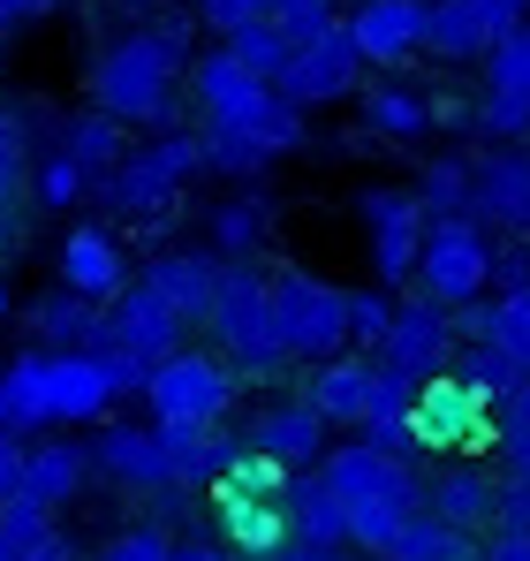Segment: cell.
<instances>
[{
    "instance_id": "obj_1",
    "label": "cell",
    "mask_w": 530,
    "mask_h": 561,
    "mask_svg": "<svg viewBox=\"0 0 530 561\" xmlns=\"http://www.w3.org/2000/svg\"><path fill=\"white\" fill-rule=\"evenodd\" d=\"M189 23H129L91 54V106L129 129H182L175 92L189 77Z\"/></svg>"
},
{
    "instance_id": "obj_2",
    "label": "cell",
    "mask_w": 530,
    "mask_h": 561,
    "mask_svg": "<svg viewBox=\"0 0 530 561\" xmlns=\"http://www.w3.org/2000/svg\"><path fill=\"white\" fill-rule=\"evenodd\" d=\"M114 410V373L99 350H23L0 373V433H69V425H106Z\"/></svg>"
},
{
    "instance_id": "obj_3",
    "label": "cell",
    "mask_w": 530,
    "mask_h": 561,
    "mask_svg": "<svg viewBox=\"0 0 530 561\" xmlns=\"http://www.w3.org/2000/svg\"><path fill=\"white\" fill-rule=\"evenodd\" d=\"M319 470H326V485L349 501V547L371 554V561H379V547L425 508V470H410V456H394V448H371L364 433L342 440V448H326Z\"/></svg>"
},
{
    "instance_id": "obj_4",
    "label": "cell",
    "mask_w": 530,
    "mask_h": 561,
    "mask_svg": "<svg viewBox=\"0 0 530 561\" xmlns=\"http://www.w3.org/2000/svg\"><path fill=\"white\" fill-rule=\"evenodd\" d=\"M205 175V137L197 129H152L145 145H129L99 183L91 197L106 205V213H129V220H160V213H175V197Z\"/></svg>"
},
{
    "instance_id": "obj_5",
    "label": "cell",
    "mask_w": 530,
    "mask_h": 561,
    "mask_svg": "<svg viewBox=\"0 0 530 561\" xmlns=\"http://www.w3.org/2000/svg\"><path fill=\"white\" fill-rule=\"evenodd\" d=\"M205 327H212V350L228 357L235 379H273L288 365V342H280V319H273V280L251 259L220 266V296H212Z\"/></svg>"
},
{
    "instance_id": "obj_6",
    "label": "cell",
    "mask_w": 530,
    "mask_h": 561,
    "mask_svg": "<svg viewBox=\"0 0 530 561\" xmlns=\"http://www.w3.org/2000/svg\"><path fill=\"white\" fill-rule=\"evenodd\" d=\"M145 410H152L160 433H212V425H228V410H235V373H228V357L182 342L175 357L152 365Z\"/></svg>"
},
{
    "instance_id": "obj_7",
    "label": "cell",
    "mask_w": 530,
    "mask_h": 561,
    "mask_svg": "<svg viewBox=\"0 0 530 561\" xmlns=\"http://www.w3.org/2000/svg\"><path fill=\"white\" fill-rule=\"evenodd\" d=\"M273 319H280L288 365H326L349 350V288L311 266H288L273 280Z\"/></svg>"
},
{
    "instance_id": "obj_8",
    "label": "cell",
    "mask_w": 530,
    "mask_h": 561,
    "mask_svg": "<svg viewBox=\"0 0 530 561\" xmlns=\"http://www.w3.org/2000/svg\"><path fill=\"white\" fill-rule=\"evenodd\" d=\"M485 266H493L485 220H477V213H440V220L425 228V251H417V296L462 311V304L485 296Z\"/></svg>"
},
{
    "instance_id": "obj_9",
    "label": "cell",
    "mask_w": 530,
    "mask_h": 561,
    "mask_svg": "<svg viewBox=\"0 0 530 561\" xmlns=\"http://www.w3.org/2000/svg\"><path fill=\"white\" fill-rule=\"evenodd\" d=\"M356 220H364V251H371V280L379 288L417 280V251H425V228H433L417 190H387V183L356 190Z\"/></svg>"
},
{
    "instance_id": "obj_10",
    "label": "cell",
    "mask_w": 530,
    "mask_h": 561,
    "mask_svg": "<svg viewBox=\"0 0 530 561\" xmlns=\"http://www.w3.org/2000/svg\"><path fill=\"white\" fill-rule=\"evenodd\" d=\"M273 84H280L288 106H303V114L356 99V84H364V54H356L349 23H334V31H319L311 46H296V54H288V69H280Z\"/></svg>"
},
{
    "instance_id": "obj_11",
    "label": "cell",
    "mask_w": 530,
    "mask_h": 561,
    "mask_svg": "<svg viewBox=\"0 0 530 561\" xmlns=\"http://www.w3.org/2000/svg\"><path fill=\"white\" fill-rule=\"evenodd\" d=\"M477 137L485 145H523L530 137V23H516L508 38H493V54H485Z\"/></svg>"
},
{
    "instance_id": "obj_12",
    "label": "cell",
    "mask_w": 530,
    "mask_h": 561,
    "mask_svg": "<svg viewBox=\"0 0 530 561\" xmlns=\"http://www.w3.org/2000/svg\"><path fill=\"white\" fill-rule=\"evenodd\" d=\"M454 350H462V327H454V311L433 304V296H410V304H394V327H387V342H379V365H394L402 379H440L454 365Z\"/></svg>"
},
{
    "instance_id": "obj_13",
    "label": "cell",
    "mask_w": 530,
    "mask_h": 561,
    "mask_svg": "<svg viewBox=\"0 0 530 561\" xmlns=\"http://www.w3.org/2000/svg\"><path fill=\"white\" fill-rule=\"evenodd\" d=\"M91 463L106 470L122 493H168V485H182L175 478V433L129 425V417H106L91 433Z\"/></svg>"
},
{
    "instance_id": "obj_14",
    "label": "cell",
    "mask_w": 530,
    "mask_h": 561,
    "mask_svg": "<svg viewBox=\"0 0 530 561\" xmlns=\"http://www.w3.org/2000/svg\"><path fill=\"white\" fill-rule=\"evenodd\" d=\"M410 433H417V448H433V456H462V448H477V440L493 433V402H477L454 373H440V379L417 387Z\"/></svg>"
},
{
    "instance_id": "obj_15",
    "label": "cell",
    "mask_w": 530,
    "mask_h": 561,
    "mask_svg": "<svg viewBox=\"0 0 530 561\" xmlns=\"http://www.w3.org/2000/svg\"><path fill=\"white\" fill-rule=\"evenodd\" d=\"M342 23H349L364 69H402L425 54V0H356Z\"/></svg>"
},
{
    "instance_id": "obj_16",
    "label": "cell",
    "mask_w": 530,
    "mask_h": 561,
    "mask_svg": "<svg viewBox=\"0 0 530 561\" xmlns=\"http://www.w3.org/2000/svg\"><path fill=\"white\" fill-rule=\"evenodd\" d=\"M326 433H334V425L311 410V394H288V402H265L258 417H251L243 448H251V456H273V463H288V470H311L326 456Z\"/></svg>"
},
{
    "instance_id": "obj_17",
    "label": "cell",
    "mask_w": 530,
    "mask_h": 561,
    "mask_svg": "<svg viewBox=\"0 0 530 561\" xmlns=\"http://www.w3.org/2000/svg\"><path fill=\"white\" fill-rule=\"evenodd\" d=\"M182 334H189V327H182L145 280H129V288L106 304V350H129V357H145V365H160V357L182 350Z\"/></svg>"
},
{
    "instance_id": "obj_18",
    "label": "cell",
    "mask_w": 530,
    "mask_h": 561,
    "mask_svg": "<svg viewBox=\"0 0 530 561\" xmlns=\"http://www.w3.org/2000/svg\"><path fill=\"white\" fill-rule=\"evenodd\" d=\"M470 213L500 236H530V152L523 145H493L477 160V190H470Z\"/></svg>"
},
{
    "instance_id": "obj_19",
    "label": "cell",
    "mask_w": 530,
    "mask_h": 561,
    "mask_svg": "<svg viewBox=\"0 0 530 561\" xmlns=\"http://www.w3.org/2000/svg\"><path fill=\"white\" fill-rule=\"evenodd\" d=\"M273 92H280V84L258 77V69H243L228 46H205V54L189 61V99H197V114H205V122H235V114L265 106Z\"/></svg>"
},
{
    "instance_id": "obj_20",
    "label": "cell",
    "mask_w": 530,
    "mask_h": 561,
    "mask_svg": "<svg viewBox=\"0 0 530 561\" xmlns=\"http://www.w3.org/2000/svg\"><path fill=\"white\" fill-rule=\"evenodd\" d=\"M61 288H77V296H99V304H114V296L129 288L122 236H114L106 220H77V228L61 236Z\"/></svg>"
},
{
    "instance_id": "obj_21",
    "label": "cell",
    "mask_w": 530,
    "mask_h": 561,
    "mask_svg": "<svg viewBox=\"0 0 530 561\" xmlns=\"http://www.w3.org/2000/svg\"><path fill=\"white\" fill-rule=\"evenodd\" d=\"M137 280L175 311L182 327H205L212 319V296H220V259L212 251H160V259H145Z\"/></svg>"
},
{
    "instance_id": "obj_22",
    "label": "cell",
    "mask_w": 530,
    "mask_h": 561,
    "mask_svg": "<svg viewBox=\"0 0 530 561\" xmlns=\"http://www.w3.org/2000/svg\"><path fill=\"white\" fill-rule=\"evenodd\" d=\"M280 516H288V539L296 547H349V501L326 485V470H288L280 485Z\"/></svg>"
},
{
    "instance_id": "obj_23",
    "label": "cell",
    "mask_w": 530,
    "mask_h": 561,
    "mask_svg": "<svg viewBox=\"0 0 530 561\" xmlns=\"http://www.w3.org/2000/svg\"><path fill=\"white\" fill-rule=\"evenodd\" d=\"M371 387H379V357L371 350H342V357H326V365H311V410L326 417V425H364L371 417Z\"/></svg>"
},
{
    "instance_id": "obj_24",
    "label": "cell",
    "mask_w": 530,
    "mask_h": 561,
    "mask_svg": "<svg viewBox=\"0 0 530 561\" xmlns=\"http://www.w3.org/2000/svg\"><path fill=\"white\" fill-rule=\"evenodd\" d=\"M425 508L454 524V531H493V516H500V485H493V470L477 463H447L425 478Z\"/></svg>"
},
{
    "instance_id": "obj_25",
    "label": "cell",
    "mask_w": 530,
    "mask_h": 561,
    "mask_svg": "<svg viewBox=\"0 0 530 561\" xmlns=\"http://www.w3.org/2000/svg\"><path fill=\"white\" fill-rule=\"evenodd\" d=\"M23 319H31V334H38L46 350H106V304H99V296L46 288Z\"/></svg>"
},
{
    "instance_id": "obj_26",
    "label": "cell",
    "mask_w": 530,
    "mask_h": 561,
    "mask_svg": "<svg viewBox=\"0 0 530 561\" xmlns=\"http://www.w3.org/2000/svg\"><path fill=\"white\" fill-rule=\"evenodd\" d=\"M220 531L243 561H273L288 547V516H280V493H220Z\"/></svg>"
},
{
    "instance_id": "obj_27",
    "label": "cell",
    "mask_w": 530,
    "mask_h": 561,
    "mask_svg": "<svg viewBox=\"0 0 530 561\" xmlns=\"http://www.w3.org/2000/svg\"><path fill=\"white\" fill-rule=\"evenodd\" d=\"M91 470H99V463H91L84 440H38L31 463H23V501H38V508H69V501L84 493Z\"/></svg>"
},
{
    "instance_id": "obj_28",
    "label": "cell",
    "mask_w": 530,
    "mask_h": 561,
    "mask_svg": "<svg viewBox=\"0 0 530 561\" xmlns=\"http://www.w3.org/2000/svg\"><path fill=\"white\" fill-rule=\"evenodd\" d=\"M454 327H462V342H500V350L530 373V288L462 304V311H454Z\"/></svg>"
},
{
    "instance_id": "obj_29",
    "label": "cell",
    "mask_w": 530,
    "mask_h": 561,
    "mask_svg": "<svg viewBox=\"0 0 530 561\" xmlns=\"http://www.w3.org/2000/svg\"><path fill=\"white\" fill-rule=\"evenodd\" d=\"M425 54L433 61H485L493 54V23L477 15V0H425Z\"/></svg>"
},
{
    "instance_id": "obj_30",
    "label": "cell",
    "mask_w": 530,
    "mask_h": 561,
    "mask_svg": "<svg viewBox=\"0 0 530 561\" xmlns=\"http://www.w3.org/2000/svg\"><path fill=\"white\" fill-rule=\"evenodd\" d=\"M379 561H485V539L477 531H454V524H440L433 508H417L387 547H379Z\"/></svg>"
},
{
    "instance_id": "obj_31",
    "label": "cell",
    "mask_w": 530,
    "mask_h": 561,
    "mask_svg": "<svg viewBox=\"0 0 530 561\" xmlns=\"http://www.w3.org/2000/svg\"><path fill=\"white\" fill-rule=\"evenodd\" d=\"M356 114H364V137H387V145H417L433 129V99L410 84H371Z\"/></svg>"
},
{
    "instance_id": "obj_32",
    "label": "cell",
    "mask_w": 530,
    "mask_h": 561,
    "mask_svg": "<svg viewBox=\"0 0 530 561\" xmlns=\"http://www.w3.org/2000/svg\"><path fill=\"white\" fill-rule=\"evenodd\" d=\"M31 168H38L31 129H23L15 99H0V243H8V251H15V205H23V190H31Z\"/></svg>"
},
{
    "instance_id": "obj_33",
    "label": "cell",
    "mask_w": 530,
    "mask_h": 561,
    "mask_svg": "<svg viewBox=\"0 0 530 561\" xmlns=\"http://www.w3.org/2000/svg\"><path fill=\"white\" fill-rule=\"evenodd\" d=\"M273 236V197L258 183L243 190V197H228L220 213H212V243L228 251V259H258V243Z\"/></svg>"
},
{
    "instance_id": "obj_34",
    "label": "cell",
    "mask_w": 530,
    "mask_h": 561,
    "mask_svg": "<svg viewBox=\"0 0 530 561\" xmlns=\"http://www.w3.org/2000/svg\"><path fill=\"white\" fill-rule=\"evenodd\" d=\"M447 373L462 379V387H470L477 402H500V394H516V387H523V379H530L523 365H516V357L500 350V342H462Z\"/></svg>"
},
{
    "instance_id": "obj_35",
    "label": "cell",
    "mask_w": 530,
    "mask_h": 561,
    "mask_svg": "<svg viewBox=\"0 0 530 561\" xmlns=\"http://www.w3.org/2000/svg\"><path fill=\"white\" fill-rule=\"evenodd\" d=\"M235 456H243V433H228V425H212V433H175V478H182V493H189V485H220Z\"/></svg>"
},
{
    "instance_id": "obj_36",
    "label": "cell",
    "mask_w": 530,
    "mask_h": 561,
    "mask_svg": "<svg viewBox=\"0 0 530 561\" xmlns=\"http://www.w3.org/2000/svg\"><path fill=\"white\" fill-rule=\"evenodd\" d=\"M122 129H129V122H114V114L84 106V114H69V122H61V137H54V145H61V152H77V160L91 168V183H99V175L129 152V145H122Z\"/></svg>"
},
{
    "instance_id": "obj_37",
    "label": "cell",
    "mask_w": 530,
    "mask_h": 561,
    "mask_svg": "<svg viewBox=\"0 0 530 561\" xmlns=\"http://www.w3.org/2000/svg\"><path fill=\"white\" fill-rule=\"evenodd\" d=\"M470 190H477V160L470 152H433V168L417 175V205L440 220V213H470Z\"/></svg>"
},
{
    "instance_id": "obj_38",
    "label": "cell",
    "mask_w": 530,
    "mask_h": 561,
    "mask_svg": "<svg viewBox=\"0 0 530 561\" xmlns=\"http://www.w3.org/2000/svg\"><path fill=\"white\" fill-rule=\"evenodd\" d=\"M31 197H38L46 213H69V205H84V197H91V168L77 160V152L46 145V152H38V168H31Z\"/></svg>"
},
{
    "instance_id": "obj_39",
    "label": "cell",
    "mask_w": 530,
    "mask_h": 561,
    "mask_svg": "<svg viewBox=\"0 0 530 561\" xmlns=\"http://www.w3.org/2000/svg\"><path fill=\"white\" fill-rule=\"evenodd\" d=\"M220 46H228L243 69H258V77H280V69H288V54H296V38H288L273 15H251V23H243V31H228Z\"/></svg>"
},
{
    "instance_id": "obj_40",
    "label": "cell",
    "mask_w": 530,
    "mask_h": 561,
    "mask_svg": "<svg viewBox=\"0 0 530 561\" xmlns=\"http://www.w3.org/2000/svg\"><path fill=\"white\" fill-rule=\"evenodd\" d=\"M54 539V508H38V501H0V561H31L38 547Z\"/></svg>"
},
{
    "instance_id": "obj_41",
    "label": "cell",
    "mask_w": 530,
    "mask_h": 561,
    "mask_svg": "<svg viewBox=\"0 0 530 561\" xmlns=\"http://www.w3.org/2000/svg\"><path fill=\"white\" fill-rule=\"evenodd\" d=\"M387 327H394V296L387 288H349V350H371L379 357Z\"/></svg>"
},
{
    "instance_id": "obj_42",
    "label": "cell",
    "mask_w": 530,
    "mask_h": 561,
    "mask_svg": "<svg viewBox=\"0 0 530 561\" xmlns=\"http://www.w3.org/2000/svg\"><path fill=\"white\" fill-rule=\"evenodd\" d=\"M265 15H273V23H280L296 46H311L319 31H334V23H342V0H273Z\"/></svg>"
},
{
    "instance_id": "obj_43",
    "label": "cell",
    "mask_w": 530,
    "mask_h": 561,
    "mask_svg": "<svg viewBox=\"0 0 530 561\" xmlns=\"http://www.w3.org/2000/svg\"><path fill=\"white\" fill-rule=\"evenodd\" d=\"M91 561H175V539L160 524H129V531H114Z\"/></svg>"
},
{
    "instance_id": "obj_44",
    "label": "cell",
    "mask_w": 530,
    "mask_h": 561,
    "mask_svg": "<svg viewBox=\"0 0 530 561\" xmlns=\"http://www.w3.org/2000/svg\"><path fill=\"white\" fill-rule=\"evenodd\" d=\"M485 288H500V296L530 288V236H493V266H485Z\"/></svg>"
},
{
    "instance_id": "obj_45",
    "label": "cell",
    "mask_w": 530,
    "mask_h": 561,
    "mask_svg": "<svg viewBox=\"0 0 530 561\" xmlns=\"http://www.w3.org/2000/svg\"><path fill=\"white\" fill-rule=\"evenodd\" d=\"M280 485H288V463L251 456V448H243V456L228 463V478H220V493H280Z\"/></svg>"
},
{
    "instance_id": "obj_46",
    "label": "cell",
    "mask_w": 530,
    "mask_h": 561,
    "mask_svg": "<svg viewBox=\"0 0 530 561\" xmlns=\"http://www.w3.org/2000/svg\"><path fill=\"white\" fill-rule=\"evenodd\" d=\"M265 8H273V0H197V15H205L220 38H228V31H243L251 15H265Z\"/></svg>"
},
{
    "instance_id": "obj_47",
    "label": "cell",
    "mask_w": 530,
    "mask_h": 561,
    "mask_svg": "<svg viewBox=\"0 0 530 561\" xmlns=\"http://www.w3.org/2000/svg\"><path fill=\"white\" fill-rule=\"evenodd\" d=\"M106 357V373H114V394H145L152 387V365L145 357H129V350H99Z\"/></svg>"
},
{
    "instance_id": "obj_48",
    "label": "cell",
    "mask_w": 530,
    "mask_h": 561,
    "mask_svg": "<svg viewBox=\"0 0 530 561\" xmlns=\"http://www.w3.org/2000/svg\"><path fill=\"white\" fill-rule=\"evenodd\" d=\"M23 463H31L23 433H0V501H15V493H23Z\"/></svg>"
},
{
    "instance_id": "obj_49",
    "label": "cell",
    "mask_w": 530,
    "mask_h": 561,
    "mask_svg": "<svg viewBox=\"0 0 530 561\" xmlns=\"http://www.w3.org/2000/svg\"><path fill=\"white\" fill-rule=\"evenodd\" d=\"M493 433H500V440H508V433H530V379L516 387V394L493 402Z\"/></svg>"
},
{
    "instance_id": "obj_50",
    "label": "cell",
    "mask_w": 530,
    "mask_h": 561,
    "mask_svg": "<svg viewBox=\"0 0 530 561\" xmlns=\"http://www.w3.org/2000/svg\"><path fill=\"white\" fill-rule=\"evenodd\" d=\"M485 561H530V524H493Z\"/></svg>"
},
{
    "instance_id": "obj_51",
    "label": "cell",
    "mask_w": 530,
    "mask_h": 561,
    "mask_svg": "<svg viewBox=\"0 0 530 561\" xmlns=\"http://www.w3.org/2000/svg\"><path fill=\"white\" fill-rule=\"evenodd\" d=\"M477 15L493 23V38H508L516 23H530V0H477Z\"/></svg>"
},
{
    "instance_id": "obj_52",
    "label": "cell",
    "mask_w": 530,
    "mask_h": 561,
    "mask_svg": "<svg viewBox=\"0 0 530 561\" xmlns=\"http://www.w3.org/2000/svg\"><path fill=\"white\" fill-rule=\"evenodd\" d=\"M61 0H0V31H23V23H38V15H54Z\"/></svg>"
},
{
    "instance_id": "obj_53",
    "label": "cell",
    "mask_w": 530,
    "mask_h": 561,
    "mask_svg": "<svg viewBox=\"0 0 530 561\" xmlns=\"http://www.w3.org/2000/svg\"><path fill=\"white\" fill-rule=\"evenodd\" d=\"M433 129H477V106H462V99H433Z\"/></svg>"
},
{
    "instance_id": "obj_54",
    "label": "cell",
    "mask_w": 530,
    "mask_h": 561,
    "mask_svg": "<svg viewBox=\"0 0 530 561\" xmlns=\"http://www.w3.org/2000/svg\"><path fill=\"white\" fill-rule=\"evenodd\" d=\"M273 561H356V554H342V547H296V539H288Z\"/></svg>"
},
{
    "instance_id": "obj_55",
    "label": "cell",
    "mask_w": 530,
    "mask_h": 561,
    "mask_svg": "<svg viewBox=\"0 0 530 561\" xmlns=\"http://www.w3.org/2000/svg\"><path fill=\"white\" fill-rule=\"evenodd\" d=\"M31 561H77V547H69V539L54 531V539H46V547H38V554H31Z\"/></svg>"
},
{
    "instance_id": "obj_56",
    "label": "cell",
    "mask_w": 530,
    "mask_h": 561,
    "mask_svg": "<svg viewBox=\"0 0 530 561\" xmlns=\"http://www.w3.org/2000/svg\"><path fill=\"white\" fill-rule=\"evenodd\" d=\"M175 561H235V554H220V547H175Z\"/></svg>"
},
{
    "instance_id": "obj_57",
    "label": "cell",
    "mask_w": 530,
    "mask_h": 561,
    "mask_svg": "<svg viewBox=\"0 0 530 561\" xmlns=\"http://www.w3.org/2000/svg\"><path fill=\"white\" fill-rule=\"evenodd\" d=\"M0 304H8V288H0Z\"/></svg>"
},
{
    "instance_id": "obj_58",
    "label": "cell",
    "mask_w": 530,
    "mask_h": 561,
    "mask_svg": "<svg viewBox=\"0 0 530 561\" xmlns=\"http://www.w3.org/2000/svg\"><path fill=\"white\" fill-rule=\"evenodd\" d=\"M0 46H8V31H0Z\"/></svg>"
}]
</instances>
